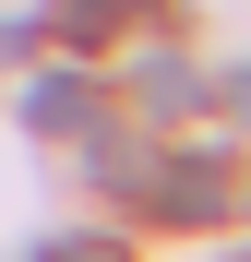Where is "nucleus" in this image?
Segmentation results:
<instances>
[{"instance_id": "1", "label": "nucleus", "mask_w": 251, "mask_h": 262, "mask_svg": "<svg viewBox=\"0 0 251 262\" xmlns=\"http://www.w3.org/2000/svg\"><path fill=\"white\" fill-rule=\"evenodd\" d=\"M144 203L167 214V227H216V214L239 203V179H227V155H156V179H144Z\"/></svg>"}, {"instance_id": "2", "label": "nucleus", "mask_w": 251, "mask_h": 262, "mask_svg": "<svg viewBox=\"0 0 251 262\" xmlns=\"http://www.w3.org/2000/svg\"><path fill=\"white\" fill-rule=\"evenodd\" d=\"M24 131H84V72H36L24 83Z\"/></svg>"}, {"instance_id": "3", "label": "nucleus", "mask_w": 251, "mask_h": 262, "mask_svg": "<svg viewBox=\"0 0 251 262\" xmlns=\"http://www.w3.org/2000/svg\"><path fill=\"white\" fill-rule=\"evenodd\" d=\"M132 12H144V0H60L48 24L72 36V48H96V36H120V24H132Z\"/></svg>"}, {"instance_id": "4", "label": "nucleus", "mask_w": 251, "mask_h": 262, "mask_svg": "<svg viewBox=\"0 0 251 262\" xmlns=\"http://www.w3.org/2000/svg\"><path fill=\"white\" fill-rule=\"evenodd\" d=\"M132 96H144L156 119H180V107L203 96V83H191V60H144V83H132Z\"/></svg>"}, {"instance_id": "5", "label": "nucleus", "mask_w": 251, "mask_h": 262, "mask_svg": "<svg viewBox=\"0 0 251 262\" xmlns=\"http://www.w3.org/2000/svg\"><path fill=\"white\" fill-rule=\"evenodd\" d=\"M36 262H132V250H120V238H48Z\"/></svg>"}, {"instance_id": "6", "label": "nucleus", "mask_w": 251, "mask_h": 262, "mask_svg": "<svg viewBox=\"0 0 251 262\" xmlns=\"http://www.w3.org/2000/svg\"><path fill=\"white\" fill-rule=\"evenodd\" d=\"M0 60H24V24H0Z\"/></svg>"}, {"instance_id": "7", "label": "nucleus", "mask_w": 251, "mask_h": 262, "mask_svg": "<svg viewBox=\"0 0 251 262\" xmlns=\"http://www.w3.org/2000/svg\"><path fill=\"white\" fill-rule=\"evenodd\" d=\"M227 107H239V119H251V72H239V83H227Z\"/></svg>"}]
</instances>
